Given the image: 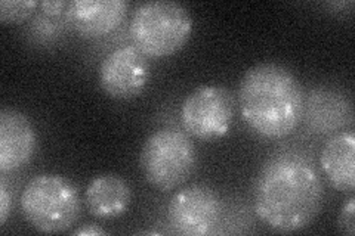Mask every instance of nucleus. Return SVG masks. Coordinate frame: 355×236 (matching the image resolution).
Masks as SVG:
<instances>
[{
  "instance_id": "9d476101",
  "label": "nucleus",
  "mask_w": 355,
  "mask_h": 236,
  "mask_svg": "<svg viewBox=\"0 0 355 236\" xmlns=\"http://www.w3.org/2000/svg\"><path fill=\"white\" fill-rule=\"evenodd\" d=\"M128 14L125 0H73L65 9V19L85 39H95L116 30Z\"/></svg>"
},
{
  "instance_id": "0eeeda50",
  "label": "nucleus",
  "mask_w": 355,
  "mask_h": 236,
  "mask_svg": "<svg viewBox=\"0 0 355 236\" xmlns=\"http://www.w3.org/2000/svg\"><path fill=\"white\" fill-rule=\"evenodd\" d=\"M220 210V198L212 186L193 183L172 197L168 206V219L176 233L205 236L215 230Z\"/></svg>"
},
{
  "instance_id": "f257e3e1",
  "label": "nucleus",
  "mask_w": 355,
  "mask_h": 236,
  "mask_svg": "<svg viewBox=\"0 0 355 236\" xmlns=\"http://www.w3.org/2000/svg\"><path fill=\"white\" fill-rule=\"evenodd\" d=\"M323 201L324 186L315 167L295 152L274 155L254 182V211L277 232H297L309 226L320 215Z\"/></svg>"
},
{
  "instance_id": "4468645a",
  "label": "nucleus",
  "mask_w": 355,
  "mask_h": 236,
  "mask_svg": "<svg viewBox=\"0 0 355 236\" xmlns=\"http://www.w3.org/2000/svg\"><path fill=\"white\" fill-rule=\"evenodd\" d=\"M339 232L352 236L355 233V198L351 197L340 208L338 217Z\"/></svg>"
},
{
  "instance_id": "f03ea898",
  "label": "nucleus",
  "mask_w": 355,
  "mask_h": 236,
  "mask_svg": "<svg viewBox=\"0 0 355 236\" xmlns=\"http://www.w3.org/2000/svg\"><path fill=\"white\" fill-rule=\"evenodd\" d=\"M239 107L243 120L261 136L282 139L293 133L304 117V89L284 65L261 62L244 73Z\"/></svg>"
},
{
  "instance_id": "f3484780",
  "label": "nucleus",
  "mask_w": 355,
  "mask_h": 236,
  "mask_svg": "<svg viewBox=\"0 0 355 236\" xmlns=\"http://www.w3.org/2000/svg\"><path fill=\"white\" fill-rule=\"evenodd\" d=\"M105 233L107 232L103 228H99V226H96V224H91V223L73 230V235H82V236H89V235L94 236V235H105Z\"/></svg>"
},
{
  "instance_id": "423d86ee",
  "label": "nucleus",
  "mask_w": 355,
  "mask_h": 236,
  "mask_svg": "<svg viewBox=\"0 0 355 236\" xmlns=\"http://www.w3.org/2000/svg\"><path fill=\"white\" fill-rule=\"evenodd\" d=\"M236 116V98L224 86H200L181 107V121L187 133L198 139H216L228 133Z\"/></svg>"
},
{
  "instance_id": "7ed1b4c3",
  "label": "nucleus",
  "mask_w": 355,
  "mask_h": 236,
  "mask_svg": "<svg viewBox=\"0 0 355 236\" xmlns=\"http://www.w3.org/2000/svg\"><path fill=\"white\" fill-rule=\"evenodd\" d=\"M19 204L24 219L43 233L70 229L82 210L79 189L70 179L55 173L31 177L22 190Z\"/></svg>"
},
{
  "instance_id": "f8f14e48",
  "label": "nucleus",
  "mask_w": 355,
  "mask_h": 236,
  "mask_svg": "<svg viewBox=\"0 0 355 236\" xmlns=\"http://www.w3.org/2000/svg\"><path fill=\"white\" fill-rule=\"evenodd\" d=\"M320 164L339 192L352 194L355 186V134L352 130L331 136L323 146Z\"/></svg>"
},
{
  "instance_id": "6e6552de",
  "label": "nucleus",
  "mask_w": 355,
  "mask_h": 236,
  "mask_svg": "<svg viewBox=\"0 0 355 236\" xmlns=\"http://www.w3.org/2000/svg\"><path fill=\"white\" fill-rule=\"evenodd\" d=\"M99 84L114 99H133L146 91L150 62L135 44L111 51L99 65Z\"/></svg>"
},
{
  "instance_id": "2eb2a0df",
  "label": "nucleus",
  "mask_w": 355,
  "mask_h": 236,
  "mask_svg": "<svg viewBox=\"0 0 355 236\" xmlns=\"http://www.w3.org/2000/svg\"><path fill=\"white\" fill-rule=\"evenodd\" d=\"M10 194L5 177L0 179V224H5L10 212Z\"/></svg>"
},
{
  "instance_id": "ddd939ff",
  "label": "nucleus",
  "mask_w": 355,
  "mask_h": 236,
  "mask_svg": "<svg viewBox=\"0 0 355 236\" xmlns=\"http://www.w3.org/2000/svg\"><path fill=\"white\" fill-rule=\"evenodd\" d=\"M39 6L36 0H2L0 2V21L17 24L26 21Z\"/></svg>"
},
{
  "instance_id": "9b49d317",
  "label": "nucleus",
  "mask_w": 355,
  "mask_h": 236,
  "mask_svg": "<svg viewBox=\"0 0 355 236\" xmlns=\"http://www.w3.org/2000/svg\"><path fill=\"white\" fill-rule=\"evenodd\" d=\"M132 189L123 177L104 173L94 177L85 190L87 211L98 219L123 216L130 206Z\"/></svg>"
},
{
  "instance_id": "20e7f679",
  "label": "nucleus",
  "mask_w": 355,
  "mask_h": 236,
  "mask_svg": "<svg viewBox=\"0 0 355 236\" xmlns=\"http://www.w3.org/2000/svg\"><path fill=\"white\" fill-rule=\"evenodd\" d=\"M129 31L144 55L163 58L184 48L193 33V17L173 0H150L135 9Z\"/></svg>"
},
{
  "instance_id": "dca6fc26",
  "label": "nucleus",
  "mask_w": 355,
  "mask_h": 236,
  "mask_svg": "<svg viewBox=\"0 0 355 236\" xmlns=\"http://www.w3.org/2000/svg\"><path fill=\"white\" fill-rule=\"evenodd\" d=\"M42 10L48 15H60L65 14V9L69 6V2L65 0H43V2L39 3Z\"/></svg>"
},
{
  "instance_id": "1a4fd4ad",
  "label": "nucleus",
  "mask_w": 355,
  "mask_h": 236,
  "mask_svg": "<svg viewBox=\"0 0 355 236\" xmlns=\"http://www.w3.org/2000/svg\"><path fill=\"white\" fill-rule=\"evenodd\" d=\"M36 151V131L30 118L15 108L0 111V172L26 165Z\"/></svg>"
},
{
  "instance_id": "39448f33",
  "label": "nucleus",
  "mask_w": 355,
  "mask_h": 236,
  "mask_svg": "<svg viewBox=\"0 0 355 236\" xmlns=\"http://www.w3.org/2000/svg\"><path fill=\"white\" fill-rule=\"evenodd\" d=\"M197 165L193 140L178 129H160L144 142L139 167L147 182L162 192H169L187 182Z\"/></svg>"
}]
</instances>
